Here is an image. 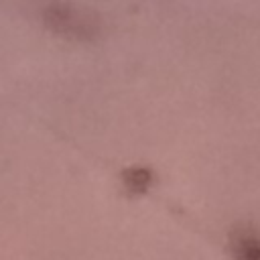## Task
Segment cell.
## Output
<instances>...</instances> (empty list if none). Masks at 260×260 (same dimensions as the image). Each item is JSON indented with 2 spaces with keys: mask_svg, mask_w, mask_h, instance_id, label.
I'll list each match as a JSON object with an SVG mask.
<instances>
[{
  "mask_svg": "<svg viewBox=\"0 0 260 260\" xmlns=\"http://www.w3.org/2000/svg\"><path fill=\"white\" fill-rule=\"evenodd\" d=\"M45 24L61 37L75 41H91L102 32L100 12L69 2H53L43 10Z\"/></svg>",
  "mask_w": 260,
  "mask_h": 260,
  "instance_id": "1",
  "label": "cell"
},
{
  "mask_svg": "<svg viewBox=\"0 0 260 260\" xmlns=\"http://www.w3.org/2000/svg\"><path fill=\"white\" fill-rule=\"evenodd\" d=\"M234 254L238 260H260V238L250 232L234 236Z\"/></svg>",
  "mask_w": 260,
  "mask_h": 260,
  "instance_id": "2",
  "label": "cell"
},
{
  "mask_svg": "<svg viewBox=\"0 0 260 260\" xmlns=\"http://www.w3.org/2000/svg\"><path fill=\"white\" fill-rule=\"evenodd\" d=\"M150 181H152V175L148 169L132 167V169L124 171V183H126V189L130 193H144L148 189Z\"/></svg>",
  "mask_w": 260,
  "mask_h": 260,
  "instance_id": "3",
  "label": "cell"
}]
</instances>
